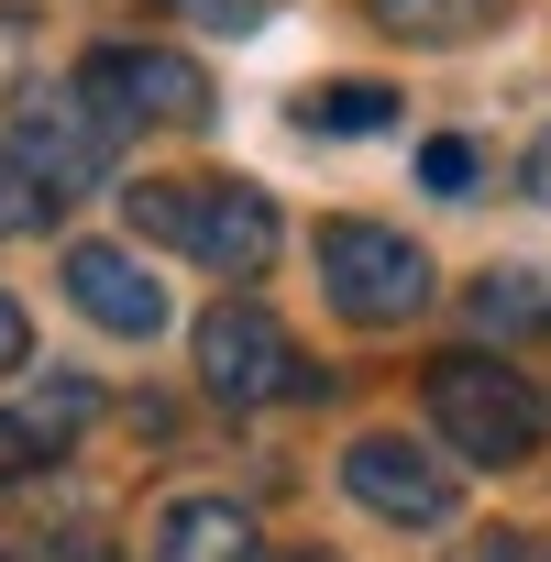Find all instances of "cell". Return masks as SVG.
Wrapping results in <instances>:
<instances>
[{
	"mask_svg": "<svg viewBox=\"0 0 551 562\" xmlns=\"http://www.w3.org/2000/svg\"><path fill=\"white\" fill-rule=\"evenodd\" d=\"M265 562H321V551H265Z\"/></svg>",
	"mask_w": 551,
	"mask_h": 562,
	"instance_id": "obj_19",
	"label": "cell"
},
{
	"mask_svg": "<svg viewBox=\"0 0 551 562\" xmlns=\"http://www.w3.org/2000/svg\"><path fill=\"white\" fill-rule=\"evenodd\" d=\"M419 188H430V199H474V144H463V133H430V144H419Z\"/></svg>",
	"mask_w": 551,
	"mask_h": 562,
	"instance_id": "obj_14",
	"label": "cell"
},
{
	"mask_svg": "<svg viewBox=\"0 0 551 562\" xmlns=\"http://www.w3.org/2000/svg\"><path fill=\"white\" fill-rule=\"evenodd\" d=\"M34 364V321H23V299L0 288V375H23Z\"/></svg>",
	"mask_w": 551,
	"mask_h": 562,
	"instance_id": "obj_15",
	"label": "cell"
},
{
	"mask_svg": "<svg viewBox=\"0 0 551 562\" xmlns=\"http://www.w3.org/2000/svg\"><path fill=\"white\" fill-rule=\"evenodd\" d=\"M56 276H67V299H78L100 331H122V342H155V331H166V288H155L122 243H67Z\"/></svg>",
	"mask_w": 551,
	"mask_h": 562,
	"instance_id": "obj_8",
	"label": "cell"
},
{
	"mask_svg": "<svg viewBox=\"0 0 551 562\" xmlns=\"http://www.w3.org/2000/svg\"><path fill=\"white\" fill-rule=\"evenodd\" d=\"M386 122H397V100L375 78H331V89L299 100V133H386Z\"/></svg>",
	"mask_w": 551,
	"mask_h": 562,
	"instance_id": "obj_11",
	"label": "cell"
},
{
	"mask_svg": "<svg viewBox=\"0 0 551 562\" xmlns=\"http://www.w3.org/2000/svg\"><path fill=\"white\" fill-rule=\"evenodd\" d=\"M111 144H122V133H111V122H100L78 89H67V100H56V89H34V100L12 111V155H23V166H34L56 199L100 188V177H111Z\"/></svg>",
	"mask_w": 551,
	"mask_h": 562,
	"instance_id": "obj_7",
	"label": "cell"
},
{
	"mask_svg": "<svg viewBox=\"0 0 551 562\" xmlns=\"http://www.w3.org/2000/svg\"><path fill=\"white\" fill-rule=\"evenodd\" d=\"M419 408H430L441 452H463V463H485V474L529 463V452H540V430H551L540 386H529L518 364H485V353H441V364H430V386H419Z\"/></svg>",
	"mask_w": 551,
	"mask_h": 562,
	"instance_id": "obj_2",
	"label": "cell"
},
{
	"mask_svg": "<svg viewBox=\"0 0 551 562\" xmlns=\"http://www.w3.org/2000/svg\"><path fill=\"white\" fill-rule=\"evenodd\" d=\"M199 386H210L221 408H276V397H310L321 375L299 364V342H288V321H276V310L221 299V310L199 321Z\"/></svg>",
	"mask_w": 551,
	"mask_h": 562,
	"instance_id": "obj_4",
	"label": "cell"
},
{
	"mask_svg": "<svg viewBox=\"0 0 551 562\" xmlns=\"http://www.w3.org/2000/svg\"><path fill=\"white\" fill-rule=\"evenodd\" d=\"M474 562H551V540H540V529H496Z\"/></svg>",
	"mask_w": 551,
	"mask_h": 562,
	"instance_id": "obj_17",
	"label": "cell"
},
{
	"mask_svg": "<svg viewBox=\"0 0 551 562\" xmlns=\"http://www.w3.org/2000/svg\"><path fill=\"white\" fill-rule=\"evenodd\" d=\"M144 562H265V551H254V518H243L232 496H177V507L155 518Z\"/></svg>",
	"mask_w": 551,
	"mask_h": 562,
	"instance_id": "obj_9",
	"label": "cell"
},
{
	"mask_svg": "<svg viewBox=\"0 0 551 562\" xmlns=\"http://www.w3.org/2000/svg\"><path fill=\"white\" fill-rule=\"evenodd\" d=\"M375 23L397 45H474V34L507 23V0H375Z\"/></svg>",
	"mask_w": 551,
	"mask_h": 562,
	"instance_id": "obj_10",
	"label": "cell"
},
{
	"mask_svg": "<svg viewBox=\"0 0 551 562\" xmlns=\"http://www.w3.org/2000/svg\"><path fill=\"white\" fill-rule=\"evenodd\" d=\"M34 221H56V188H45L12 144H0V243H12V232H34Z\"/></svg>",
	"mask_w": 551,
	"mask_h": 562,
	"instance_id": "obj_13",
	"label": "cell"
},
{
	"mask_svg": "<svg viewBox=\"0 0 551 562\" xmlns=\"http://www.w3.org/2000/svg\"><path fill=\"white\" fill-rule=\"evenodd\" d=\"M78 100H89L111 133H144V122L199 133V122H210V78H199L188 56H166V45H89V56H78Z\"/></svg>",
	"mask_w": 551,
	"mask_h": 562,
	"instance_id": "obj_5",
	"label": "cell"
},
{
	"mask_svg": "<svg viewBox=\"0 0 551 562\" xmlns=\"http://www.w3.org/2000/svg\"><path fill=\"white\" fill-rule=\"evenodd\" d=\"M342 485H353V507H375V518H397V529H441V518L463 507V474H452L441 452L397 441V430H364V441L342 452Z\"/></svg>",
	"mask_w": 551,
	"mask_h": 562,
	"instance_id": "obj_6",
	"label": "cell"
},
{
	"mask_svg": "<svg viewBox=\"0 0 551 562\" xmlns=\"http://www.w3.org/2000/svg\"><path fill=\"white\" fill-rule=\"evenodd\" d=\"M474 321H485V331H551V276H529V265L485 276V288H474Z\"/></svg>",
	"mask_w": 551,
	"mask_h": 562,
	"instance_id": "obj_12",
	"label": "cell"
},
{
	"mask_svg": "<svg viewBox=\"0 0 551 562\" xmlns=\"http://www.w3.org/2000/svg\"><path fill=\"white\" fill-rule=\"evenodd\" d=\"M34 452H45V430H34V419H0V485L34 474Z\"/></svg>",
	"mask_w": 551,
	"mask_h": 562,
	"instance_id": "obj_16",
	"label": "cell"
},
{
	"mask_svg": "<svg viewBox=\"0 0 551 562\" xmlns=\"http://www.w3.org/2000/svg\"><path fill=\"white\" fill-rule=\"evenodd\" d=\"M122 210H133L144 243H166V254H188L210 276H265L276 243H288L276 199L243 188V177H144V188H122Z\"/></svg>",
	"mask_w": 551,
	"mask_h": 562,
	"instance_id": "obj_1",
	"label": "cell"
},
{
	"mask_svg": "<svg viewBox=\"0 0 551 562\" xmlns=\"http://www.w3.org/2000/svg\"><path fill=\"white\" fill-rule=\"evenodd\" d=\"M518 188H529V199H540V210H551V133H540V144H529V177H518Z\"/></svg>",
	"mask_w": 551,
	"mask_h": 562,
	"instance_id": "obj_18",
	"label": "cell"
},
{
	"mask_svg": "<svg viewBox=\"0 0 551 562\" xmlns=\"http://www.w3.org/2000/svg\"><path fill=\"white\" fill-rule=\"evenodd\" d=\"M321 288L353 331H397L430 310V254L386 221H321Z\"/></svg>",
	"mask_w": 551,
	"mask_h": 562,
	"instance_id": "obj_3",
	"label": "cell"
}]
</instances>
